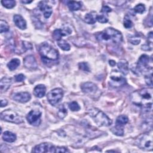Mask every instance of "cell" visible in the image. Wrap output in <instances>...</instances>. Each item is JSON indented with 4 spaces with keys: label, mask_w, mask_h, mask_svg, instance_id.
Returning a JSON list of instances; mask_svg holds the SVG:
<instances>
[{
    "label": "cell",
    "mask_w": 153,
    "mask_h": 153,
    "mask_svg": "<svg viewBox=\"0 0 153 153\" xmlns=\"http://www.w3.org/2000/svg\"><path fill=\"white\" fill-rule=\"evenodd\" d=\"M68 114V111L66 109V108H65V106L63 105H61L59 108L58 112H57V115L58 117L61 118L63 119L64 118L66 115Z\"/></svg>",
    "instance_id": "27"
},
{
    "label": "cell",
    "mask_w": 153,
    "mask_h": 153,
    "mask_svg": "<svg viewBox=\"0 0 153 153\" xmlns=\"http://www.w3.org/2000/svg\"><path fill=\"white\" fill-rule=\"evenodd\" d=\"M130 99L134 105L151 111L152 105V88H144L136 90L130 95Z\"/></svg>",
    "instance_id": "1"
},
{
    "label": "cell",
    "mask_w": 153,
    "mask_h": 153,
    "mask_svg": "<svg viewBox=\"0 0 153 153\" xmlns=\"http://www.w3.org/2000/svg\"><path fill=\"white\" fill-rule=\"evenodd\" d=\"M34 152H55V146L49 143H42L34 148Z\"/></svg>",
    "instance_id": "12"
},
{
    "label": "cell",
    "mask_w": 153,
    "mask_h": 153,
    "mask_svg": "<svg viewBox=\"0 0 153 153\" xmlns=\"http://www.w3.org/2000/svg\"><path fill=\"white\" fill-rule=\"evenodd\" d=\"M14 78H15V80L17 82H21V81H23L25 79V76L24 75L21 74H19V75H16Z\"/></svg>",
    "instance_id": "38"
},
{
    "label": "cell",
    "mask_w": 153,
    "mask_h": 153,
    "mask_svg": "<svg viewBox=\"0 0 153 153\" xmlns=\"http://www.w3.org/2000/svg\"><path fill=\"white\" fill-rule=\"evenodd\" d=\"M2 139L7 142H13L16 139V135L9 131H5L2 134Z\"/></svg>",
    "instance_id": "22"
},
{
    "label": "cell",
    "mask_w": 153,
    "mask_h": 153,
    "mask_svg": "<svg viewBox=\"0 0 153 153\" xmlns=\"http://www.w3.org/2000/svg\"><path fill=\"white\" fill-rule=\"evenodd\" d=\"M136 144L142 149L152 151L153 144L152 133H147L140 135L136 140Z\"/></svg>",
    "instance_id": "5"
},
{
    "label": "cell",
    "mask_w": 153,
    "mask_h": 153,
    "mask_svg": "<svg viewBox=\"0 0 153 153\" xmlns=\"http://www.w3.org/2000/svg\"><path fill=\"white\" fill-rule=\"evenodd\" d=\"M9 26L8 23L3 20H1L0 21V32L3 33V32H6L9 30Z\"/></svg>",
    "instance_id": "30"
},
{
    "label": "cell",
    "mask_w": 153,
    "mask_h": 153,
    "mask_svg": "<svg viewBox=\"0 0 153 153\" xmlns=\"http://www.w3.org/2000/svg\"><path fill=\"white\" fill-rule=\"evenodd\" d=\"M88 115L94 122L100 127H107L111 125L112 120L102 111L96 108H91L88 110Z\"/></svg>",
    "instance_id": "4"
},
{
    "label": "cell",
    "mask_w": 153,
    "mask_h": 153,
    "mask_svg": "<svg viewBox=\"0 0 153 153\" xmlns=\"http://www.w3.org/2000/svg\"><path fill=\"white\" fill-rule=\"evenodd\" d=\"M1 4L7 8H12L16 5V1L13 0H3L1 1Z\"/></svg>",
    "instance_id": "28"
},
{
    "label": "cell",
    "mask_w": 153,
    "mask_h": 153,
    "mask_svg": "<svg viewBox=\"0 0 153 153\" xmlns=\"http://www.w3.org/2000/svg\"><path fill=\"white\" fill-rule=\"evenodd\" d=\"M97 14L96 13L92 11L87 13L84 17L85 22L88 24H94L97 20Z\"/></svg>",
    "instance_id": "21"
},
{
    "label": "cell",
    "mask_w": 153,
    "mask_h": 153,
    "mask_svg": "<svg viewBox=\"0 0 153 153\" xmlns=\"http://www.w3.org/2000/svg\"><path fill=\"white\" fill-rule=\"evenodd\" d=\"M111 8L110 7H109L108 6L104 5L102 8L101 12L103 13V14H106L107 13H109V12H111Z\"/></svg>",
    "instance_id": "41"
},
{
    "label": "cell",
    "mask_w": 153,
    "mask_h": 153,
    "mask_svg": "<svg viewBox=\"0 0 153 153\" xmlns=\"http://www.w3.org/2000/svg\"><path fill=\"white\" fill-rule=\"evenodd\" d=\"M152 48V44H148V43H147V44H146L145 45H143L142 46V49L143 50H145V51L151 50Z\"/></svg>",
    "instance_id": "40"
},
{
    "label": "cell",
    "mask_w": 153,
    "mask_h": 153,
    "mask_svg": "<svg viewBox=\"0 0 153 153\" xmlns=\"http://www.w3.org/2000/svg\"><path fill=\"white\" fill-rule=\"evenodd\" d=\"M109 65H110L111 66H114L116 65L115 62L114 60H109Z\"/></svg>",
    "instance_id": "43"
},
{
    "label": "cell",
    "mask_w": 153,
    "mask_h": 153,
    "mask_svg": "<svg viewBox=\"0 0 153 153\" xmlns=\"http://www.w3.org/2000/svg\"><path fill=\"white\" fill-rule=\"evenodd\" d=\"M57 45H59V47L62 48L63 50H65V51H68L70 50L71 48V47H70V45L65 41V40H63V39H60L59 41H57Z\"/></svg>",
    "instance_id": "26"
},
{
    "label": "cell",
    "mask_w": 153,
    "mask_h": 153,
    "mask_svg": "<svg viewBox=\"0 0 153 153\" xmlns=\"http://www.w3.org/2000/svg\"><path fill=\"white\" fill-rule=\"evenodd\" d=\"M97 40L102 43L118 44L123 41L121 33L112 27H108L95 35Z\"/></svg>",
    "instance_id": "2"
},
{
    "label": "cell",
    "mask_w": 153,
    "mask_h": 153,
    "mask_svg": "<svg viewBox=\"0 0 153 153\" xmlns=\"http://www.w3.org/2000/svg\"><path fill=\"white\" fill-rule=\"evenodd\" d=\"M134 11H135L137 13H140L142 14L145 11V7L143 4H137L133 9Z\"/></svg>",
    "instance_id": "32"
},
{
    "label": "cell",
    "mask_w": 153,
    "mask_h": 153,
    "mask_svg": "<svg viewBox=\"0 0 153 153\" xmlns=\"http://www.w3.org/2000/svg\"><path fill=\"white\" fill-rule=\"evenodd\" d=\"M81 88L83 93L92 99H96L100 96L101 92L97 86L91 82H84L81 85Z\"/></svg>",
    "instance_id": "6"
},
{
    "label": "cell",
    "mask_w": 153,
    "mask_h": 153,
    "mask_svg": "<svg viewBox=\"0 0 153 153\" xmlns=\"http://www.w3.org/2000/svg\"><path fill=\"white\" fill-rule=\"evenodd\" d=\"M12 83L11 78L7 77H3L0 81V87L2 92L7 91L10 87Z\"/></svg>",
    "instance_id": "20"
},
{
    "label": "cell",
    "mask_w": 153,
    "mask_h": 153,
    "mask_svg": "<svg viewBox=\"0 0 153 153\" xmlns=\"http://www.w3.org/2000/svg\"><path fill=\"white\" fill-rule=\"evenodd\" d=\"M79 68L84 71L90 72V68L87 63L86 62H81L78 64Z\"/></svg>",
    "instance_id": "35"
},
{
    "label": "cell",
    "mask_w": 153,
    "mask_h": 153,
    "mask_svg": "<svg viewBox=\"0 0 153 153\" xmlns=\"http://www.w3.org/2000/svg\"><path fill=\"white\" fill-rule=\"evenodd\" d=\"M69 151L65 147H55V152H67Z\"/></svg>",
    "instance_id": "37"
},
{
    "label": "cell",
    "mask_w": 153,
    "mask_h": 153,
    "mask_svg": "<svg viewBox=\"0 0 153 153\" xmlns=\"http://www.w3.org/2000/svg\"><path fill=\"white\" fill-rule=\"evenodd\" d=\"M38 8L43 13L44 17L48 19L52 14V8L47 4V1H41L38 4Z\"/></svg>",
    "instance_id": "13"
},
{
    "label": "cell",
    "mask_w": 153,
    "mask_h": 153,
    "mask_svg": "<svg viewBox=\"0 0 153 153\" xmlns=\"http://www.w3.org/2000/svg\"><path fill=\"white\" fill-rule=\"evenodd\" d=\"M145 82L148 85L152 88V72H151L149 74L148 73V75L145 76Z\"/></svg>",
    "instance_id": "34"
},
{
    "label": "cell",
    "mask_w": 153,
    "mask_h": 153,
    "mask_svg": "<svg viewBox=\"0 0 153 153\" xmlns=\"http://www.w3.org/2000/svg\"><path fill=\"white\" fill-rule=\"evenodd\" d=\"M41 112L38 110L30 111L26 116V119L28 123L34 126H38L41 123Z\"/></svg>",
    "instance_id": "11"
},
{
    "label": "cell",
    "mask_w": 153,
    "mask_h": 153,
    "mask_svg": "<svg viewBox=\"0 0 153 153\" xmlns=\"http://www.w3.org/2000/svg\"><path fill=\"white\" fill-rule=\"evenodd\" d=\"M46 92V87L43 84L37 85L33 89V94L36 97H42Z\"/></svg>",
    "instance_id": "19"
},
{
    "label": "cell",
    "mask_w": 153,
    "mask_h": 153,
    "mask_svg": "<svg viewBox=\"0 0 153 153\" xmlns=\"http://www.w3.org/2000/svg\"><path fill=\"white\" fill-rule=\"evenodd\" d=\"M71 32H72L71 29L68 27H66L63 29H57L53 32V37L54 38V39L57 40V41L61 39L62 36L68 35L71 34Z\"/></svg>",
    "instance_id": "14"
},
{
    "label": "cell",
    "mask_w": 153,
    "mask_h": 153,
    "mask_svg": "<svg viewBox=\"0 0 153 153\" xmlns=\"http://www.w3.org/2000/svg\"><path fill=\"white\" fill-rule=\"evenodd\" d=\"M128 121V118L126 115H121L118 116L116 120V125L118 126L123 127L126 124H127Z\"/></svg>",
    "instance_id": "24"
},
{
    "label": "cell",
    "mask_w": 153,
    "mask_h": 153,
    "mask_svg": "<svg viewBox=\"0 0 153 153\" xmlns=\"http://www.w3.org/2000/svg\"><path fill=\"white\" fill-rule=\"evenodd\" d=\"M39 54L45 63L57 61L59 59L58 51L47 42L42 43L38 48Z\"/></svg>",
    "instance_id": "3"
},
{
    "label": "cell",
    "mask_w": 153,
    "mask_h": 153,
    "mask_svg": "<svg viewBox=\"0 0 153 153\" xmlns=\"http://www.w3.org/2000/svg\"><path fill=\"white\" fill-rule=\"evenodd\" d=\"M13 21L16 26L20 29H25L26 28V22L25 20L19 14H16L13 16Z\"/></svg>",
    "instance_id": "17"
},
{
    "label": "cell",
    "mask_w": 153,
    "mask_h": 153,
    "mask_svg": "<svg viewBox=\"0 0 153 153\" xmlns=\"http://www.w3.org/2000/svg\"><path fill=\"white\" fill-rule=\"evenodd\" d=\"M97 20L101 23H105L108 22V19L106 15H105V14H102L100 15H97Z\"/></svg>",
    "instance_id": "33"
},
{
    "label": "cell",
    "mask_w": 153,
    "mask_h": 153,
    "mask_svg": "<svg viewBox=\"0 0 153 153\" xmlns=\"http://www.w3.org/2000/svg\"><path fill=\"white\" fill-rule=\"evenodd\" d=\"M112 132L117 136H123L124 134V130L123 127L115 126L111 128Z\"/></svg>",
    "instance_id": "29"
},
{
    "label": "cell",
    "mask_w": 153,
    "mask_h": 153,
    "mask_svg": "<svg viewBox=\"0 0 153 153\" xmlns=\"http://www.w3.org/2000/svg\"><path fill=\"white\" fill-rule=\"evenodd\" d=\"M8 103V101L7 100H3L2 99L1 100V107H4V106H5Z\"/></svg>",
    "instance_id": "42"
},
{
    "label": "cell",
    "mask_w": 153,
    "mask_h": 153,
    "mask_svg": "<svg viewBox=\"0 0 153 153\" xmlns=\"http://www.w3.org/2000/svg\"><path fill=\"white\" fill-rule=\"evenodd\" d=\"M128 40L132 44H134V45H137L139 44L140 42V39L138 38H131Z\"/></svg>",
    "instance_id": "39"
},
{
    "label": "cell",
    "mask_w": 153,
    "mask_h": 153,
    "mask_svg": "<svg viewBox=\"0 0 153 153\" xmlns=\"http://www.w3.org/2000/svg\"><path fill=\"white\" fill-rule=\"evenodd\" d=\"M117 66L120 71V72L124 75H127L128 73V63L127 61L125 59H121L117 63Z\"/></svg>",
    "instance_id": "18"
},
{
    "label": "cell",
    "mask_w": 153,
    "mask_h": 153,
    "mask_svg": "<svg viewBox=\"0 0 153 153\" xmlns=\"http://www.w3.org/2000/svg\"><path fill=\"white\" fill-rule=\"evenodd\" d=\"M0 116L1 120L15 124H20L23 121L22 117L11 109L4 111L1 113Z\"/></svg>",
    "instance_id": "7"
},
{
    "label": "cell",
    "mask_w": 153,
    "mask_h": 153,
    "mask_svg": "<svg viewBox=\"0 0 153 153\" xmlns=\"http://www.w3.org/2000/svg\"><path fill=\"white\" fill-rule=\"evenodd\" d=\"M68 7L71 11H76L81 8V4L80 2L71 1L67 3Z\"/></svg>",
    "instance_id": "23"
},
{
    "label": "cell",
    "mask_w": 153,
    "mask_h": 153,
    "mask_svg": "<svg viewBox=\"0 0 153 153\" xmlns=\"http://www.w3.org/2000/svg\"><path fill=\"white\" fill-rule=\"evenodd\" d=\"M63 91L60 88H56L51 90L47 94V99L51 105H56L63 98Z\"/></svg>",
    "instance_id": "9"
},
{
    "label": "cell",
    "mask_w": 153,
    "mask_h": 153,
    "mask_svg": "<svg viewBox=\"0 0 153 153\" xmlns=\"http://www.w3.org/2000/svg\"><path fill=\"white\" fill-rule=\"evenodd\" d=\"M68 106H69V108L72 111H78L80 109L79 105L75 101H73V102H70L68 104Z\"/></svg>",
    "instance_id": "31"
},
{
    "label": "cell",
    "mask_w": 153,
    "mask_h": 153,
    "mask_svg": "<svg viewBox=\"0 0 153 153\" xmlns=\"http://www.w3.org/2000/svg\"><path fill=\"white\" fill-rule=\"evenodd\" d=\"M13 99L20 103H26L30 100L31 96L27 92H20L15 93L13 96Z\"/></svg>",
    "instance_id": "15"
},
{
    "label": "cell",
    "mask_w": 153,
    "mask_h": 153,
    "mask_svg": "<svg viewBox=\"0 0 153 153\" xmlns=\"http://www.w3.org/2000/svg\"><path fill=\"white\" fill-rule=\"evenodd\" d=\"M152 60H150L149 57L146 54L142 55L136 64V69L139 72H143L152 70Z\"/></svg>",
    "instance_id": "8"
},
{
    "label": "cell",
    "mask_w": 153,
    "mask_h": 153,
    "mask_svg": "<svg viewBox=\"0 0 153 153\" xmlns=\"http://www.w3.org/2000/svg\"><path fill=\"white\" fill-rule=\"evenodd\" d=\"M126 79L117 72V71H114L110 76L109 85L114 87H118L124 85L126 84Z\"/></svg>",
    "instance_id": "10"
},
{
    "label": "cell",
    "mask_w": 153,
    "mask_h": 153,
    "mask_svg": "<svg viewBox=\"0 0 153 153\" xmlns=\"http://www.w3.org/2000/svg\"><path fill=\"white\" fill-rule=\"evenodd\" d=\"M23 64L25 66L29 69H36L38 67L36 61L32 55L27 56L23 60Z\"/></svg>",
    "instance_id": "16"
},
{
    "label": "cell",
    "mask_w": 153,
    "mask_h": 153,
    "mask_svg": "<svg viewBox=\"0 0 153 153\" xmlns=\"http://www.w3.org/2000/svg\"><path fill=\"white\" fill-rule=\"evenodd\" d=\"M123 25H124V26L126 28L128 29V28H130V27L132 26L133 23H132L131 21L129 19V18L125 17V18H124V20Z\"/></svg>",
    "instance_id": "36"
},
{
    "label": "cell",
    "mask_w": 153,
    "mask_h": 153,
    "mask_svg": "<svg viewBox=\"0 0 153 153\" xmlns=\"http://www.w3.org/2000/svg\"><path fill=\"white\" fill-rule=\"evenodd\" d=\"M22 3H23V4H29V3H30V2H32V1H21Z\"/></svg>",
    "instance_id": "44"
},
{
    "label": "cell",
    "mask_w": 153,
    "mask_h": 153,
    "mask_svg": "<svg viewBox=\"0 0 153 153\" xmlns=\"http://www.w3.org/2000/svg\"><path fill=\"white\" fill-rule=\"evenodd\" d=\"M20 62L19 59H13L8 63L7 67L10 71H14L20 65Z\"/></svg>",
    "instance_id": "25"
}]
</instances>
